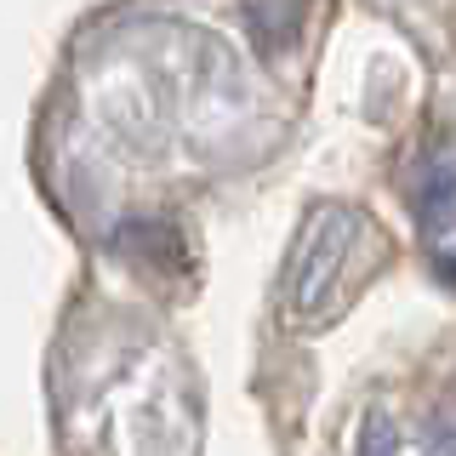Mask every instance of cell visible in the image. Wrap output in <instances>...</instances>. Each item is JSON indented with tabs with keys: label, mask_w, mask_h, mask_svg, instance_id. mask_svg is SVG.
Returning a JSON list of instances; mask_svg holds the SVG:
<instances>
[{
	"label": "cell",
	"mask_w": 456,
	"mask_h": 456,
	"mask_svg": "<svg viewBox=\"0 0 456 456\" xmlns=\"http://www.w3.org/2000/svg\"><path fill=\"white\" fill-rule=\"evenodd\" d=\"M428 456H456V411H439L428 422Z\"/></svg>",
	"instance_id": "obj_1"
}]
</instances>
